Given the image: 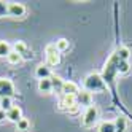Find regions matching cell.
I'll list each match as a JSON object with an SVG mask.
<instances>
[{"label":"cell","mask_w":132,"mask_h":132,"mask_svg":"<svg viewBox=\"0 0 132 132\" xmlns=\"http://www.w3.org/2000/svg\"><path fill=\"white\" fill-rule=\"evenodd\" d=\"M84 91L88 92H103L107 89V83L105 80H103V77H100V75L97 73H89L86 78H84Z\"/></svg>","instance_id":"obj_1"},{"label":"cell","mask_w":132,"mask_h":132,"mask_svg":"<svg viewBox=\"0 0 132 132\" xmlns=\"http://www.w3.org/2000/svg\"><path fill=\"white\" fill-rule=\"evenodd\" d=\"M97 119H99L97 107H94V105L88 107L86 111H84V115H83V126L84 127H94V124L97 122Z\"/></svg>","instance_id":"obj_2"},{"label":"cell","mask_w":132,"mask_h":132,"mask_svg":"<svg viewBox=\"0 0 132 132\" xmlns=\"http://www.w3.org/2000/svg\"><path fill=\"white\" fill-rule=\"evenodd\" d=\"M14 94V84L11 80L8 78H0V99H5V97H13Z\"/></svg>","instance_id":"obj_3"},{"label":"cell","mask_w":132,"mask_h":132,"mask_svg":"<svg viewBox=\"0 0 132 132\" xmlns=\"http://www.w3.org/2000/svg\"><path fill=\"white\" fill-rule=\"evenodd\" d=\"M46 61H48V65H57L61 62V54L56 48V43L46 46Z\"/></svg>","instance_id":"obj_4"},{"label":"cell","mask_w":132,"mask_h":132,"mask_svg":"<svg viewBox=\"0 0 132 132\" xmlns=\"http://www.w3.org/2000/svg\"><path fill=\"white\" fill-rule=\"evenodd\" d=\"M26 14V6L22 3H8V16L11 18H22Z\"/></svg>","instance_id":"obj_5"},{"label":"cell","mask_w":132,"mask_h":132,"mask_svg":"<svg viewBox=\"0 0 132 132\" xmlns=\"http://www.w3.org/2000/svg\"><path fill=\"white\" fill-rule=\"evenodd\" d=\"M80 94L78 89V84L73 83V81H64V86H62V96H73L77 97Z\"/></svg>","instance_id":"obj_6"},{"label":"cell","mask_w":132,"mask_h":132,"mask_svg":"<svg viewBox=\"0 0 132 132\" xmlns=\"http://www.w3.org/2000/svg\"><path fill=\"white\" fill-rule=\"evenodd\" d=\"M77 102H78V105H83V107H91L92 105V96H91V92L88 91H81L78 96H77Z\"/></svg>","instance_id":"obj_7"},{"label":"cell","mask_w":132,"mask_h":132,"mask_svg":"<svg viewBox=\"0 0 132 132\" xmlns=\"http://www.w3.org/2000/svg\"><path fill=\"white\" fill-rule=\"evenodd\" d=\"M6 119L8 121H11V122H19L21 119H22V113H21V108L19 107H13L10 111L6 113Z\"/></svg>","instance_id":"obj_8"},{"label":"cell","mask_w":132,"mask_h":132,"mask_svg":"<svg viewBox=\"0 0 132 132\" xmlns=\"http://www.w3.org/2000/svg\"><path fill=\"white\" fill-rule=\"evenodd\" d=\"M38 91H40L42 94H51V92H53V84H51V80H50V78L40 80V81H38Z\"/></svg>","instance_id":"obj_9"},{"label":"cell","mask_w":132,"mask_h":132,"mask_svg":"<svg viewBox=\"0 0 132 132\" xmlns=\"http://www.w3.org/2000/svg\"><path fill=\"white\" fill-rule=\"evenodd\" d=\"M75 105H77V97H73V96H62V99H61V108L70 110Z\"/></svg>","instance_id":"obj_10"},{"label":"cell","mask_w":132,"mask_h":132,"mask_svg":"<svg viewBox=\"0 0 132 132\" xmlns=\"http://www.w3.org/2000/svg\"><path fill=\"white\" fill-rule=\"evenodd\" d=\"M35 75L38 77L40 80H45V78H51V70L48 65H38L35 70Z\"/></svg>","instance_id":"obj_11"},{"label":"cell","mask_w":132,"mask_h":132,"mask_svg":"<svg viewBox=\"0 0 132 132\" xmlns=\"http://www.w3.org/2000/svg\"><path fill=\"white\" fill-rule=\"evenodd\" d=\"M14 51L21 56V57H29V50H27V45L24 43V42H18L16 45H14Z\"/></svg>","instance_id":"obj_12"},{"label":"cell","mask_w":132,"mask_h":132,"mask_svg":"<svg viewBox=\"0 0 132 132\" xmlns=\"http://www.w3.org/2000/svg\"><path fill=\"white\" fill-rule=\"evenodd\" d=\"M99 132H116L115 121H102L99 126Z\"/></svg>","instance_id":"obj_13"},{"label":"cell","mask_w":132,"mask_h":132,"mask_svg":"<svg viewBox=\"0 0 132 132\" xmlns=\"http://www.w3.org/2000/svg\"><path fill=\"white\" fill-rule=\"evenodd\" d=\"M115 129H116V132H126V129H127V121H126L124 116L116 118V121H115Z\"/></svg>","instance_id":"obj_14"},{"label":"cell","mask_w":132,"mask_h":132,"mask_svg":"<svg viewBox=\"0 0 132 132\" xmlns=\"http://www.w3.org/2000/svg\"><path fill=\"white\" fill-rule=\"evenodd\" d=\"M11 53V46L6 42L0 40V57H8V54Z\"/></svg>","instance_id":"obj_15"},{"label":"cell","mask_w":132,"mask_h":132,"mask_svg":"<svg viewBox=\"0 0 132 132\" xmlns=\"http://www.w3.org/2000/svg\"><path fill=\"white\" fill-rule=\"evenodd\" d=\"M116 57L119 59V61H127L129 57H130V51H129V48H119L118 51H116Z\"/></svg>","instance_id":"obj_16"},{"label":"cell","mask_w":132,"mask_h":132,"mask_svg":"<svg viewBox=\"0 0 132 132\" xmlns=\"http://www.w3.org/2000/svg\"><path fill=\"white\" fill-rule=\"evenodd\" d=\"M13 107H14V105H13V102H11V99H10V97L0 99V108H2L3 111H6V113H8Z\"/></svg>","instance_id":"obj_17"},{"label":"cell","mask_w":132,"mask_h":132,"mask_svg":"<svg viewBox=\"0 0 132 132\" xmlns=\"http://www.w3.org/2000/svg\"><path fill=\"white\" fill-rule=\"evenodd\" d=\"M29 129H30V122H29V119H26V118H22L16 124V130H19V132H27Z\"/></svg>","instance_id":"obj_18"},{"label":"cell","mask_w":132,"mask_h":132,"mask_svg":"<svg viewBox=\"0 0 132 132\" xmlns=\"http://www.w3.org/2000/svg\"><path fill=\"white\" fill-rule=\"evenodd\" d=\"M6 61L10 62L11 65H18V64H19V62L22 61V57H21V56L18 54L16 51H11L10 54H8V57H6Z\"/></svg>","instance_id":"obj_19"},{"label":"cell","mask_w":132,"mask_h":132,"mask_svg":"<svg viewBox=\"0 0 132 132\" xmlns=\"http://www.w3.org/2000/svg\"><path fill=\"white\" fill-rule=\"evenodd\" d=\"M50 80H51V84H53V91L56 89V91L62 92V86H64V81H62V80H61L59 77H51Z\"/></svg>","instance_id":"obj_20"},{"label":"cell","mask_w":132,"mask_h":132,"mask_svg":"<svg viewBox=\"0 0 132 132\" xmlns=\"http://www.w3.org/2000/svg\"><path fill=\"white\" fill-rule=\"evenodd\" d=\"M129 69H130V65H129L127 61H119L118 65H116V72L118 73H127Z\"/></svg>","instance_id":"obj_21"},{"label":"cell","mask_w":132,"mask_h":132,"mask_svg":"<svg viewBox=\"0 0 132 132\" xmlns=\"http://www.w3.org/2000/svg\"><path fill=\"white\" fill-rule=\"evenodd\" d=\"M56 48H57V51H59V53L67 51V50H69V42L65 40V38H61V40L56 42Z\"/></svg>","instance_id":"obj_22"},{"label":"cell","mask_w":132,"mask_h":132,"mask_svg":"<svg viewBox=\"0 0 132 132\" xmlns=\"http://www.w3.org/2000/svg\"><path fill=\"white\" fill-rule=\"evenodd\" d=\"M3 16H8V3L0 2V18Z\"/></svg>","instance_id":"obj_23"},{"label":"cell","mask_w":132,"mask_h":132,"mask_svg":"<svg viewBox=\"0 0 132 132\" xmlns=\"http://www.w3.org/2000/svg\"><path fill=\"white\" fill-rule=\"evenodd\" d=\"M5 119H6V111H3L2 108H0V122L5 121Z\"/></svg>","instance_id":"obj_24"}]
</instances>
